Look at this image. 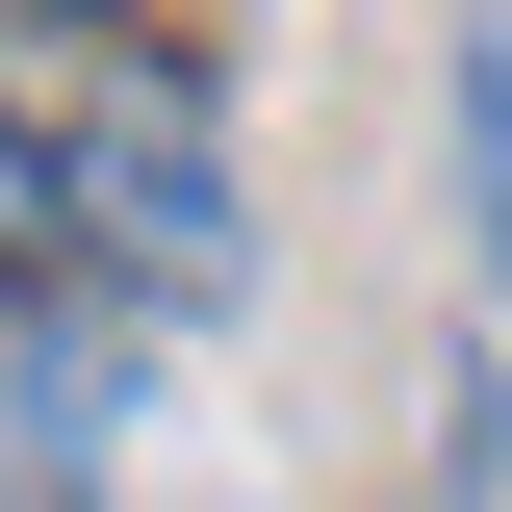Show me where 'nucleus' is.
<instances>
[{
  "instance_id": "f257e3e1",
  "label": "nucleus",
  "mask_w": 512,
  "mask_h": 512,
  "mask_svg": "<svg viewBox=\"0 0 512 512\" xmlns=\"http://www.w3.org/2000/svg\"><path fill=\"white\" fill-rule=\"evenodd\" d=\"M256 256L231 205V103L154 26H0V308H205Z\"/></svg>"
},
{
  "instance_id": "f03ea898",
  "label": "nucleus",
  "mask_w": 512,
  "mask_h": 512,
  "mask_svg": "<svg viewBox=\"0 0 512 512\" xmlns=\"http://www.w3.org/2000/svg\"><path fill=\"white\" fill-rule=\"evenodd\" d=\"M461 256L512 282V0L461 26Z\"/></svg>"
}]
</instances>
